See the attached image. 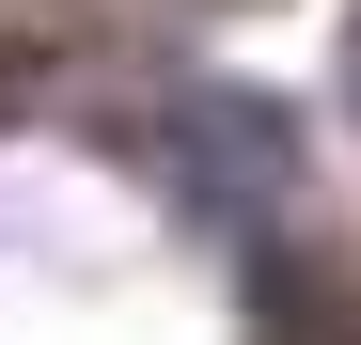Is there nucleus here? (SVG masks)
Listing matches in <instances>:
<instances>
[{"mask_svg": "<svg viewBox=\"0 0 361 345\" xmlns=\"http://www.w3.org/2000/svg\"><path fill=\"white\" fill-rule=\"evenodd\" d=\"M345 94H361V16H345Z\"/></svg>", "mask_w": 361, "mask_h": 345, "instance_id": "1", "label": "nucleus"}]
</instances>
